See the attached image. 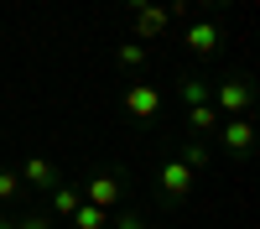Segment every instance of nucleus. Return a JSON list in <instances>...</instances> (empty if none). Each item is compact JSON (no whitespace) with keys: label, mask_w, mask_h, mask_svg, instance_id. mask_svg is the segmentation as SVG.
Returning a JSON list of instances; mask_svg holds the SVG:
<instances>
[{"label":"nucleus","mask_w":260,"mask_h":229,"mask_svg":"<svg viewBox=\"0 0 260 229\" xmlns=\"http://www.w3.org/2000/svg\"><path fill=\"white\" fill-rule=\"evenodd\" d=\"M177 104L182 110H192V104H208V78H198V73H177Z\"/></svg>","instance_id":"9d476101"},{"label":"nucleus","mask_w":260,"mask_h":229,"mask_svg":"<svg viewBox=\"0 0 260 229\" xmlns=\"http://www.w3.org/2000/svg\"><path fill=\"white\" fill-rule=\"evenodd\" d=\"M115 62H120L125 73H146V62H151V52L141 47V42H120V47H115Z\"/></svg>","instance_id":"2eb2a0df"},{"label":"nucleus","mask_w":260,"mask_h":229,"mask_svg":"<svg viewBox=\"0 0 260 229\" xmlns=\"http://www.w3.org/2000/svg\"><path fill=\"white\" fill-rule=\"evenodd\" d=\"M192 182H198V172H192L177 151H167L156 161V172H151V214H177L192 198Z\"/></svg>","instance_id":"f257e3e1"},{"label":"nucleus","mask_w":260,"mask_h":229,"mask_svg":"<svg viewBox=\"0 0 260 229\" xmlns=\"http://www.w3.org/2000/svg\"><path fill=\"white\" fill-rule=\"evenodd\" d=\"M208 104H213L224 120H234V115H255L260 83H255L245 68H219V73H213V83H208Z\"/></svg>","instance_id":"f03ea898"},{"label":"nucleus","mask_w":260,"mask_h":229,"mask_svg":"<svg viewBox=\"0 0 260 229\" xmlns=\"http://www.w3.org/2000/svg\"><path fill=\"white\" fill-rule=\"evenodd\" d=\"M172 151H177V156L192 167V172H203V167L213 161V146H208V141H198V136H182L177 146H172Z\"/></svg>","instance_id":"f8f14e48"},{"label":"nucleus","mask_w":260,"mask_h":229,"mask_svg":"<svg viewBox=\"0 0 260 229\" xmlns=\"http://www.w3.org/2000/svg\"><path fill=\"white\" fill-rule=\"evenodd\" d=\"M213 141H219V151H224V156H234V161H250V151H255V115L219 120Z\"/></svg>","instance_id":"423d86ee"},{"label":"nucleus","mask_w":260,"mask_h":229,"mask_svg":"<svg viewBox=\"0 0 260 229\" xmlns=\"http://www.w3.org/2000/svg\"><path fill=\"white\" fill-rule=\"evenodd\" d=\"M141 6H151V0H125V11H130V16H136Z\"/></svg>","instance_id":"6ab92c4d"},{"label":"nucleus","mask_w":260,"mask_h":229,"mask_svg":"<svg viewBox=\"0 0 260 229\" xmlns=\"http://www.w3.org/2000/svg\"><path fill=\"white\" fill-rule=\"evenodd\" d=\"M198 6H203L198 16H224V11H229V0H198Z\"/></svg>","instance_id":"a211bd4d"},{"label":"nucleus","mask_w":260,"mask_h":229,"mask_svg":"<svg viewBox=\"0 0 260 229\" xmlns=\"http://www.w3.org/2000/svg\"><path fill=\"white\" fill-rule=\"evenodd\" d=\"M172 26V16H167V6H141L136 16H130V42H141V47H151L161 31Z\"/></svg>","instance_id":"6e6552de"},{"label":"nucleus","mask_w":260,"mask_h":229,"mask_svg":"<svg viewBox=\"0 0 260 229\" xmlns=\"http://www.w3.org/2000/svg\"><path fill=\"white\" fill-rule=\"evenodd\" d=\"M78 203H83V193H78L73 182H62V187H52V193H47V208H52V219H62V224L73 219V208H78Z\"/></svg>","instance_id":"ddd939ff"},{"label":"nucleus","mask_w":260,"mask_h":229,"mask_svg":"<svg viewBox=\"0 0 260 229\" xmlns=\"http://www.w3.org/2000/svg\"><path fill=\"white\" fill-rule=\"evenodd\" d=\"M0 229H16V219H0Z\"/></svg>","instance_id":"aec40b11"},{"label":"nucleus","mask_w":260,"mask_h":229,"mask_svg":"<svg viewBox=\"0 0 260 229\" xmlns=\"http://www.w3.org/2000/svg\"><path fill=\"white\" fill-rule=\"evenodd\" d=\"M52 214H16V229H52Z\"/></svg>","instance_id":"f3484780"},{"label":"nucleus","mask_w":260,"mask_h":229,"mask_svg":"<svg viewBox=\"0 0 260 229\" xmlns=\"http://www.w3.org/2000/svg\"><path fill=\"white\" fill-rule=\"evenodd\" d=\"M78 193H83V203H94V208H104V214H115L120 203L136 198V182H130L125 167H94V172L78 182Z\"/></svg>","instance_id":"7ed1b4c3"},{"label":"nucleus","mask_w":260,"mask_h":229,"mask_svg":"<svg viewBox=\"0 0 260 229\" xmlns=\"http://www.w3.org/2000/svg\"><path fill=\"white\" fill-rule=\"evenodd\" d=\"M219 110H213V104H192L187 110V136H198V141H213V130H219Z\"/></svg>","instance_id":"1a4fd4ad"},{"label":"nucleus","mask_w":260,"mask_h":229,"mask_svg":"<svg viewBox=\"0 0 260 229\" xmlns=\"http://www.w3.org/2000/svg\"><path fill=\"white\" fill-rule=\"evenodd\" d=\"M110 229H151V208H146V203H136V198L120 203L115 214H110Z\"/></svg>","instance_id":"9b49d317"},{"label":"nucleus","mask_w":260,"mask_h":229,"mask_svg":"<svg viewBox=\"0 0 260 229\" xmlns=\"http://www.w3.org/2000/svg\"><path fill=\"white\" fill-rule=\"evenodd\" d=\"M182 47H187V57H198V62H219L224 47H229L224 16H192V21H182Z\"/></svg>","instance_id":"20e7f679"},{"label":"nucleus","mask_w":260,"mask_h":229,"mask_svg":"<svg viewBox=\"0 0 260 229\" xmlns=\"http://www.w3.org/2000/svg\"><path fill=\"white\" fill-rule=\"evenodd\" d=\"M120 110L141 125V130H151V125L161 120V94H156V83H146V78H130L125 89H120Z\"/></svg>","instance_id":"39448f33"},{"label":"nucleus","mask_w":260,"mask_h":229,"mask_svg":"<svg viewBox=\"0 0 260 229\" xmlns=\"http://www.w3.org/2000/svg\"><path fill=\"white\" fill-rule=\"evenodd\" d=\"M16 172H21V182H26L31 193H52V187H62V182H68V177H62V167H57L52 156H26V161L16 167Z\"/></svg>","instance_id":"0eeeda50"},{"label":"nucleus","mask_w":260,"mask_h":229,"mask_svg":"<svg viewBox=\"0 0 260 229\" xmlns=\"http://www.w3.org/2000/svg\"><path fill=\"white\" fill-rule=\"evenodd\" d=\"M21 198H26V182H21V172L0 161V203H6V208H21Z\"/></svg>","instance_id":"4468645a"},{"label":"nucleus","mask_w":260,"mask_h":229,"mask_svg":"<svg viewBox=\"0 0 260 229\" xmlns=\"http://www.w3.org/2000/svg\"><path fill=\"white\" fill-rule=\"evenodd\" d=\"M68 224H73V229H110V214H104V208H94V203H78Z\"/></svg>","instance_id":"dca6fc26"}]
</instances>
